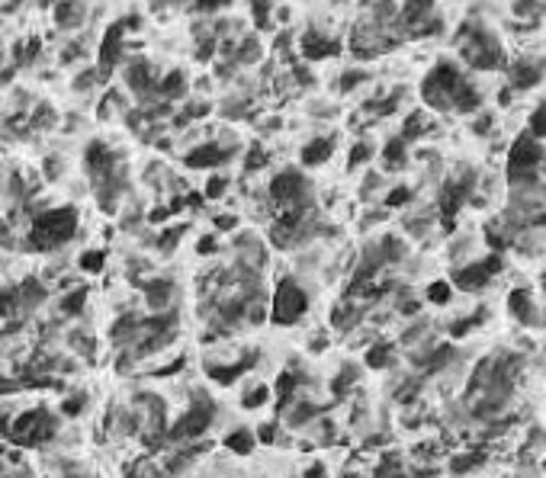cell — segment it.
<instances>
[{
  "label": "cell",
  "instance_id": "1",
  "mask_svg": "<svg viewBox=\"0 0 546 478\" xmlns=\"http://www.w3.org/2000/svg\"><path fill=\"white\" fill-rule=\"evenodd\" d=\"M77 235V212L71 206H62V209H45L33 218L26 231V247L29 250H58Z\"/></svg>",
  "mask_w": 546,
  "mask_h": 478
},
{
  "label": "cell",
  "instance_id": "2",
  "mask_svg": "<svg viewBox=\"0 0 546 478\" xmlns=\"http://www.w3.org/2000/svg\"><path fill=\"white\" fill-rule=\"evenodd\" d=\"M466 77L460 74V68H456L453 62H437L434 71L424 77V83H421V100H424L431 110H453L456 100H460V93L466 91Z\"/></svg>",
  "mask_w": 546,
  "mask_h": 478
},
{
  "label": "cell",
  "instance_id": "3",
  "mask_svg": "<svg viewBox=\"0 0 546 478\" xmlns=\"http://www.w3.org/2000/svg\"><path fill=\"white\" fill-rule=\"evenodd\" d=\"M460 55L476 71H498L504 68V49L485 26H466L460 33Z\"/></svg>",
  "mask_w": 546,
  "mask_h": 478
},
{
  "label": "cell",
  "instance_id": "4",
  "mask_svg": "<svg viewBox=\"0 0 546 478\" xmlns=\"http://www.w3.org/2000/svg\"><path fill=\"white\" fill-rule=\"evenodd\" d=\"M306 312H308V292L296 279H280V286L273 289V302L267 305V318L277 327H293L306 318Z\"/></svg>",
  "mask_w": 546,
  "mask_h": 478
},
{
  "label": "cell",
  "instance_id": "5",
  "mask_svg": "<svg viewBox=\"0 0 546 478\" xmlns=\"http://www.w3.org/2000/svg\"><path fill=\"white\" fill-rule=\"evenodd\" d=\"M55 433H58V417L45 408H33L16 414V421L7 430V440H13L16 446H42Z\"/></svg>",
  "mask_w": 546,
  "mask_h": 478
},
{
  "label": "cell",
  "instance_id": "6",
  "mask_svg": "<svg viewBox=\"0 0 546 478\" xmlns=\"http://www.w3.org/2000/svg\"><path fill=\"white\" fill-rule=\"evenodd\" d=\"M212 417H216L212 402L209 398H203V395H197L193 398V404L180 414V421L168 430V440L170 443H177V446H190L193 440H199L206 430L212 427Z\"/></svg>",
  "mask_w": 546,
  "mask_h": 478
},
{
  "label": "cell",
  "instance_id": "7",
  "mask_svg": "<svg viewBox=\"0 0 546 478\" xmlns=\"http://www.w3.org/2000/svg\"><path fill=\"white\" fill-rule=\"evenodd\" d=\"M540 161H543V148L530 132H524L508 151V177H511V183H533Z\"/></svg>",
  "mask_w": 546,
  "mask_h": 478
},
{
  "label": "cell",
  "instance_id": "8",
  "mask_svg": "<svg viewBox=\"0 0 546 478\" xmlns=\"http://www.w3.org/2000/svg\"><path fill=\"white\" fill-rule=\"evenodd\" d=\"M270 199L277 206H296V202H308V180L302 177V170L286 167L270 180Z\"/></svg>",
  "mask_w": 546,
  "mask_h": 478
},
{
  "label": "cell",
  "instance_id": "9",
  "mask_svg": "<svg viewBox=\"0 0 546 478\" xmlns=\"http://www.w3.org/2000/svg\"><path fill=\"white\" fill-rule=\"evenodd\" d=\"M139 20H120L112 23L103 35V45H100V77H110V71L122 62V39H126V29H135Z\"/></svg>",
  "mask_w": 546,
  "mask_h": 478
},
{
  "label": "cell",
  "instance_id": "10",
  "mask_svg": "<svg viewBox=\"0 0 546 478\" xmlns=\"http://www.w3.org/2000/svg\"><path fill=\"white\" fill-rule=\"evenodd\" d=\"M498 270H501V257L492 254V257H485V260H476V264L456 270L453 283L460 286V289H466V292H476V289H485V286H489V279L495 276Z\"/></svg>",
  "mask_w": 546,
  "mask_h": 478
},
{
  "label": "cell",
  "instance_id": "11",
  "mask_svg": "<svg viewBox=\"0 0 546 478\" xmlns=\"http://www.w3.org/2000/svg\"><path fill=\"white\" fill-rule=\"evenodd\" d=\"M158 71L151 68V62H145V58H135V62H129L126 68V83L129 91L139 93V97H151L154 91H158Z\"/></svg>",
  "mask_w": 546,
  "mask_h": 478
},
{
  "label": "cell",
  "instance_id": "12",
  "mask_svg": "<svg viewBox=\"0 0 546 478\" xmlns=\"http://www.w3.org/2000/svg\"><path fill=\"white\" fill-rule=\"evenodd\" d=\"M231 148L219 145V141H206V145L193 148V151L183 158V164L193 167V170H209V167H222L225 161H231Z\"/></svg>",
  "mask_w": 546,
  "mask_h": 478
},
{
  "label": "cell",
  "instance_id": "13",
  "mask_svg": "<svg viewBox=\"0 0 546 478\" xmlns=\"http://www.w3.org/2000/svg\"><path fill=\"white\" fill-rule=\"evenodd\" d=\"M470 193H472V177H470V173H466V177H456V180H450L447 187H443V193H441L443 225H450V218L460 212V206L466 202V196H470Z\"/></svg>",
  "mask_w": 546,
  "mask_h": 478
},
{
  "label": "cell",
  "instance_id": "14",
  "mask_svg": "<svg viewBox=\"0 0 546 478\" xmlns=\"http://www.w3.org/2000/svg\"><path fill=\"white\" fill-rule=\"evenodd\" d=\"M540 77H543V64L530 62V58L514 62L511 71H508V81H511L514 91H530V87H537V83H540Z\"/></svg>",
  "mask_w": 546,
  "mask_h": 478
},
{
  "label": "cell",
  "instance_id": "15",
  "mask_svg": "<svg viewBox=\"0 0 546 478\" xmlns=\"http://www.w3.org/2000/svg\"><path fill=\"white\" fill-rule=\"evenodd\" d=\"M141 289H145V302H148V308H151L154 315L168 312L170 302H174V292H177L170 279H151V283H145Z\"/></svg>",
  "mask_w": 546,
  "mask_h": 478
},
{
  "label": "cell",
  "instance_id": "16",
  "mask_svg": "<svg viewBox=\"0 0 546 478\" xmlns=\"http://www.w3.org/2000/svg\"><path fill=\"white\" fill-rule=\"evenodd\" d=\"M341 52V42H335V39H325L322 33H306L302 35V55L308 58V62H318V58H331V55H337Z\"/></svg>",
  "mask_w": 546,
  "mask_h": 478
},
{
  "label": "cell",
  "instance_id": "17",
  "mask_svg": "<svg viewBox=\"0 0 546 478\" xmlns=\"http://www.w3.org/2000/svg\"><path fill=\"white\" fill-rule=\"evenodd\" d=\"M84 16H87L84 0H58V4H55V23L62 29L81 26V23H84Z\"/></svg>",
  "mask_w": 546,
  "mask_h": 478
},
{
  "label": "cell",
  "instance_id": "18",
  "mask_svg": "<svg viewBox=\"0 0 546 478\" xmlns=\"http://www.w3.org/2000/svg\"><path fill=\"white\" fill-rule=\"evenodd\" d=\"M16 292H20V308L23 312H35V308L42 305L45 298H49V289H45L39 279H23L20 286H16Z\"/></svg>",
  "mask_w": 546,
  "mask_h": 478
},
{
  "label": "cell",
  "instance_id": "19",
  "mask_svg": "<svg viewBox=\"0 0 546 478\" xmlns=\"http://www.w3.org/2000/svg\"><path fill=\"white\" fill-rule=\"evenodd\" d=\"M254 446H257V437H254V430H248V427H235L225 433V450L235 453V456H251Z\"/></svg>",
  "mask_w": 546,
  "mask_h": 478
},
{
  "label": "cell",
  "instance_id": "20",
  "mask_svg": "<svg viewBox=\"0 0 546 478\" xmlns=\"http://www.w3.org/2000/svg\"><path fill=\"white\" fill-rule=\"evenodd\" d=\"M331 154H335V139H312V141H306V148H302V164L318 167V164H325Z\"/></svg>",
  "mask_w": 546,
  "mask_h": 478
},
{
  "label": "cell",
  "instance_id": "21",
  "mask_svg": "<svg viewBox=\"0 0 546 478\" xmlns=\"http://www.w3.org/2000/svg\"><path fill=\"white\" fill-rule=\"evenodd\" d=\"M183 93H187V77H183V71H170L164 81H158V91H154V97H161V100H180Z\"/></svg>",
  "mask_w": 546,
  "mask_h": 478
},
{
  "label": "cell",
  "instance_id": "22",
  "mask_svg": "<svg viewBox=\"0 0 546 478\" xmlns=\"http://www.w3.org/2000/svg\"><path fill=\"white\" fill-rule=\"evenodd\" d=\"M270 398H273V388H270V385H264V382H254V385L241 388V408H245V411L264 408V404L270 402Z\"/></svg>",
  "mask_w": 546,
  "mask_h": 478
},
{
  "label": "cell",
  "instance_id": "23",
  "mask_svg": "<svg viewBox=\"0 0 546 478\" xmlns=\"http://www.w3.org/2000/svg\"><path fill=\"white\" fill-rule=\"evenodd\" d=\"M508 308H511L514 318L533 321V296H530V289H514L511 296H508Z\"/></svg>",
  "mask_w": 546,
  "mask_h": 478
},
{
  "label": "cell",
  "instance_id": "24",
  "mask_svg": "<svg viewBox=\"0 0 546 478\" xmlns=\"http://www.w3.org/2000/svg\"><path fill=\"white\" fill-rule=\"evenodd\" d=\"M84 302H87V286H74L71 292H64V296H62V302H58V312L68 315V318H74V315H81Z\"/></svg>",
  "mask_w": 546,
  "mask_h": 478
},
{
  "label": "cell",
  "instance_id": "25",
  "mask_svg": "<svg viewBox=\"0 0 546 478\" xmlns=\"http://www.w3.org/2000/svg\"><path fill=\"white\" fill-rule=\"evenodd\" d=\"M20 312L23 308H20V292H16V286H0V318L10 321Z\"/></svg>",
  "mask_w": 546,
  "mask_h": 478
},
{
  "label": "cell",
  "instance_id": "26",
  "mask_svg": "<svg viewBox=\"0 0 546 478\" xmlns=\"http://www.w3.org/2000/svg\"><path fill=\"white\" fill-rule=\"evenodd\" d=\"M383 164L389 167V170H399V167H405V141L402 139H389L383 148Z\"/></svg>",
  "mask_w": 546,
  "mask_h": 478
},
{
  "label": "cell",
  "instance_id": "27",
  "mask_svg": "<svg viewBox=\"0 0 546 478\" xmlns=\"http://www.w3.org/2000/svg\"><path fill=\"white\" fill-rule=\"evenodd\" d=\"M366 366L370 369H385V366H393V346L385 344H373L370 350H366Z\"/></svg>",
  "mask_w": 546,
  "mask_h": 478
},
{
  "label": "cell",
  "instance_id": "28",
  "mask_svg": "<svg viewBox=\"0 0 546 478\" xmlns=\"http://www.w3.org/2000/svg\"><path fill=\"white\" fill-rule=\"evenodd\" d=\"M77 267H81L84 273H103L106 254H103V250H84V254H81V260H77Z\"/></svg>",
  "mask_w": 546,
  "mask_h": 478
},
{
  "label": "cell",
  "instance_id": "29",
  "mask_svg": "<svg viewBox=\"0 0 546 478\" xmlns=\"http://www.w3.org/2000/svg\"><path fill=\"white\" fill-rule=\"evenodd\" d=\"M424 125H427V119H424V112H412V116L405 119V129H402V135L399 139L405 141H412V139H418V135H424Z\"/></svg>",
  "mask_w": 546,
  "mask_h": 478
},
{
  "label": "cell",
  "instance_id": "30",
  "mask_svg": "<svg viewBox=\"0 0 546 478\" xmlns=\"http://www.w3.org/2000/svg\"><path fill=\"white\" fill-rule=\"evenodd\" d=\"M231 58L238 64H254L260 58V45H257V39H245L241 42V49H235L231 52Z\"/></svg>",
  "mask_w": 546,
  "mask_h": 478
},
{
  "label": "cell",
  "instance_id": "31",
  "mask_svg": "<svg viewBox=\"0 0 546 478\" xmlns=\"http://www.w3.org/2000/svg\"><path fill=\"white\" fill-rule=\"evenodd\" d=\"M450 296H453V286L443 283V279H437V283L427 286V302H434V305H447Z\"/></svg>",
  "mask_w": 546,
  "mask_h": 478
},
{
  "label": "cell",
  "instance_id": "32",
  "mask_svg": "<svg viewBox=\"0 0 546 478\" xmlns=\"http://www.w3.org/2000/svg\"><path fill=\"white\" fill-rule=\"evenodd\" d=\"M183 225H174V228H168L164 231V235H158V250H161V254H170V250L177 247V241H180L183 238Z\"/></svg>",
  "mask_w": 546,
  "mask_h": 478
},
{
  "label": "cell",
  "instance_id": "33",
  "mask_svg": "<svg viewBox=\"0 0 546 478\" xmlns=\"http://www.w3.org/2000/svg\"><path fill=\"white\" fill-rule=\"evenodd\" d=\"M530 135L533 139H546V103H540L537 110H533V116H530Z\"/></svg>",
  "mask_w": 546,
  "mask_h": 478
},
{
  "label": "cell",
  "instance_id": "34",
  "mask_svg": "<svg viewBox=\"0 0 546 478\" xmlns=\"http://www.w3.org/2000/svg\"><path fill=\"white\" fill-rule=\"evenodd\" d=\"M84 404H87V398L81 395V392H74L71 398H64V402H62V414L64 417H77L81 411H84Z\"/></svg>",
  "mask_w": 546,
  "mask_h": 478
},
{
  "label": "cell",
  "instance_id": "35",
  "mask_svg": "<svg viewBox=\"0 0 546 478\" xmlns=\"http://www.w3.org/2000/svg\"><path fill=\"white\" fill-rule=\"evenodd\" d=\"M370 158H373V145H370V141H360V145H354V151H350L347 164H350V167H360V164H366Z\"/></svg>",
  "mask_w": 546,
  "mask_h": 478
},
{
  "label": "cell",
  "instance_id": "36",
  "mask_svg": "<svg viewBox=\"0 0 546 478\" xmlns=\"http://www.w3.org/2000/svg\"><path fill=\"white\" fill-rule=\"evenodd\" d=\"M354 382H357V369H354V366H344L341 375H335L331 388H335V392H347V385H354Z\"/></svg>",
  "mask_w": 546,
  "mask_h": 478
},
{
  "label": "cell",
  "instance_id": "37",
  "mask_svg": "<svg viewBox=\"0 0 546 478\" xmlns=\"http://www.w3.org/2000/svg\"><path fill=\"white\" fill-rule=\"evenodd\" d=\"M225 190H228V180H225V177H209V183H206V199H222Z\"/></svg>",
  "mask_w": 546,
  "mask_h": 478
},
{
  "label": "cell",
  "instance_id": "38",
  "mask_svg": "<svg viewBox=\"0 0 546 478\" xmlns=\"http://www.w3.org/2000/svg\"><path fill=\"white\" fill-rule=\"evenodd\" d=\"M482 459H485L482 453H466V456H456L453 459V472H470L472 465H479Z\"/></svg>",
  "mask_w": 546,
  "mask_h": 478
},
{
  "label": "cell",
  "instance_id": "39",
  "mask_svg": "<svg viewBox=\"0 0 546 478\" xmlns=\"http://www.w3.org/2000/svg\"><path fill=\"white\" fill-rule=\"evenodd\" d=\"M277 427H280V424L277 421H267V424H260L257 430H254V437H257V443H277Z\"/></svg>",
  "mask_w": 546,
  "mask_h": 478
},
{
  "label": "cell",
  "instance_id": "40",
  "mask_svg": "<svg viewBox=\"0 0 546 478\" xmlns=\"http://www.w3.org/2000/svg\"><path fill=\"white\" fill-rule=\"evenodd\" d=\"M408 199H412V190H408V187H395L393 193L385 196V206H389V209H399V206H405Z\"/></svg>",
  "mask_w": 546,
  "mask_h": 478
},
{
  "label": "cell",
  "instance_id": "41",
  "mask_svg": "<svg viewBox=\"0 0 546 478\" xmlns=\"http://www.w3.org/2000/svg\"><path fill=\"white\" fill-rule=\"evenodd\" d=\"M267 164V151L260 145H254L251 151H248V161H245V170H257V167Z\"/></svg>",
  "mask_w": 546,
  "mask_h": 478
},
{
  "label": "cell",
  "instance_id": "42",
  "mask_svg": "<svg viewBox=\"0 0 546 478\" xmlns=\"http://www.w3.org/2000/svg\"><path fill=\"white\" fill-rule=\"evenodd\" d=\"M254 16L257 26H270V0H254Z\"/></svg>",
  "mask_w": 546,
  "mask_h": 478
},
{
  "label": "cell",
  "instance_id": "43",
  "mask_svg": "<svg viewBox=\"0 0 546 478\" xmlns=\"http://www.w3.org/2000/svg\"><path fill=\"white\" fill-rule=\"evenodd\" d=\"M360 81H366V74L364 71H347V74L341 77V93H347V91H354Z\"/></svg>",
  "mask_w": 546,
  "mask_h": 478
},
{
  "label": "cell",
  "instance_id": "44",
  "mask_svg": "<svg viewBox=\"0 0 546 478\" xmlns=\"http://www.w3.org/2000/svg\"><path fill=\"white\" fill-rule=\"evenodd\" d=\"M35 55H39V39H29L26 45H23V52H20V62L26 64V62H33Z\"/></svg>",
  "mask_w": 546,
  "mask_h": 478
},
{
  "label": "cell",
  "instance_id": "45",
  "mask_svg": "<svg viewBox=\"0 0 546 478\" xmlns=\"http://www.w3.org/2000/svg\"><path fill=\"white\" fill-rule=\"evenodd\" d=\"M472 325H479V315H476V318H466V321H456V325L450 327V334H453V337H463V334L470 331Z\"/></svg>",
  "mask_w": 546,
  "mask_h": 478
},
{
  "label": "cell",
  "instance_id": "46",
  "mask_svg": "<svg viewBox=\"0 0 546 478\" xmlns=\"http://www.w3.org/2000/svg\"><path fill=\"white\" fill-rule=\"evenodd\" d=\"M302 478H328V472H325V465H322V462H312V465H306Z\"/></svg>",
  "mask_w": 546,
  "mask_h": 478
},
{
  "label": "cell",
  "instance_id": "47",
  "mask_svg": "<svg viewBox=\"0 0 546 478\" xmlns=\"http://www.w3.org/2000/svg\"><path fill=\"white\" fill-rule=\"evenodd\" d=\"M235 225H238V218H235V215H219V218H216V228H222V231L235 228Z\"/></svg>",
  "mask_w": 546,
  "mask_h": 478
},
{
  "label": "cell",
  "instance_id": "48",
  "mask_svg": "<svg viewBox=\"0 0 546 478\" xmlns=\"http://www.w3.org/2000/svg\"><path fill=\"white\" fill-rule=\"evenodd\" d=\"M0 244H7V247L13 244V238H10V225L4 222V215H0Z\"/></svg>",
  "mask_w": 546,
  "mask_h": 478
},
{
  "label": "cell",
  "instance_id": "49",
  "mask_svg": "<svg viewBox=\"0 0 546 478\" xmlns=\"http://www.w3.org/2000/svg\"><path fill=\"white\" fill-rule=\"evenodd\" d=\"M197 250L199 254H212V250H216V238H203V241L197 244Z\"/></svg>",
  "mask_w": 546,
  "mask_h": 478
},
{
  "label": "cell",
  "instance_id": "50",
  "mask_svg": "<svg viewBox=\"0 0 546 478\" xmlns=\"http://www.w3.org/2000/svg\"><path fill=\"white\" fill-rule=\"evenodd\" d=\"M222 4H228V0H197L199 10H216V7H222Z\"/></svg>",
  "mask_w": 546,
  "mask_h": 478
},
{
  "label": "cell",
  "instance_id": "51",
  "mask_svg": "<svg viewBox=\"0 0 546 478\" xmlns=\"http://www.w3.org/2000/svg\"><path fill=\"white\" fill-rule=\"evenodd\" d=\"M489 125H492V116H482V119H476V132H489Z\"/></svg>",
  "mask_w": 546,
  "mask_h": 478
},
{
  "label": "cell",
  "instance_id": "52",
  "mask_svg": "<svg viewBox=\"0 0 546 478\" xmlns=\"http://www.w3.org/2000/svg\"><path fill=\"white\" fill-rule=\"evenodd\" d=\"M341 478H357V475H354V472H344V475Z\"/></svg>",
  "mask_w": 546,
  "mask_h": 478
},
{
  "label": "cell",
  "instance_id": "53",
  "mask_svg": "<svg viewBox=\"0 0 546 478\" xmlns=\"http://www.w3.org/2000/svg\"><path fill=\"white\" fill-rule=\"evenodd\" d=\"M0 478H7V469H4V465H0Z\"/></svg>",
  "mask_w": 546,
  "mask_h": 478
}]
</instances>
